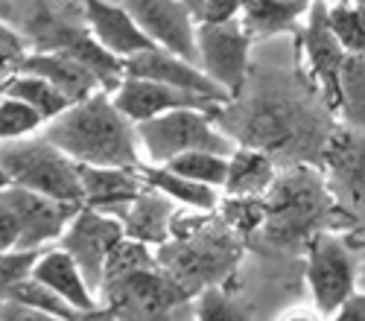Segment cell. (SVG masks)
<instances>
[{
    "instance_id": "cell-1",
    "label": "cell",
    "mask_w": 365,
    "mask_h": 321,
    "mask_svg": "<svg viewBox=\"0 0 365 321\" xmlns=\"http://www.w3.org/2000/svg\"><path fill=\"white\" fill-rule=\"evenodd\" d=\"M304 91L310 88H295L284 73L255 76L249 70L242 94L217 114V123L240 146H252L272 158L289 155L295 164H322L333 135Z\"/></svg>"
},
{
    "instance_id": "cell-2",
    "label": "cell",
    "mask_w": 365,
    "mask_h": 321,
    "mask_svg": "<svg viewBox=\"0 0 365 321\" xmlns=\"http://www.w3.org/2000/svg\"><path fill=\"white\" fill-rule=\"evenodd\" d=\"M44 137L68 158L88 167H140L138 129L120 114L111 94L97 91L82 102H73L65 114L44 126Z\"/></svg>"
},
{
    "instance_id": "cell-3",
    "label": "cell",
    "mask_w": 365,
    "mask_h": 321,
    "mask_svg": "<svg viewBox=\"0 0 365 321\" xmlns=\"http://www.w3.org/2000/svg\"><path fill=\"white\" fill-rule=\"evenodd\" d=\"M266 199V222L260 233L272 246H307L319 231H330L336 222L348 219L339 208L330 184L313 164H295L281 172Z\"/></svg>"
},
{
    "instance_id": "cell-4",
    "label": "cell",
    "mask_w": 365,
    "mask_h": 321,
    "mask_svg": "<svg viewBox=\"0 0 365 321\" xmlns=\"http://www.w3.org/2000/svg\"><path fill=\"white\" fill-rule=\"evenodd\" d=\"M240 251L242 248L237 233L225 225H217L214 219H207L193 233L173 237L170 243H164L155 260L164 272H170L196 298L202 289L220 286L225 275L234 272Z\"/></svg>"
},
{
    "instance_id": "cell-5",
    "label": "cell",
    "mask_w": 365,
    "mask_h": 321,
    "mask_svg": "<svg viewBox=\"0 0 365 321\" xmlns=\"http://www.w3.org/2000/svg\"><path fill=\"white\" fill-rule=\"evenodd\" d=\"M21 36L26 44H33L36 53H65L76 62H82L91 73L100 79V88L106 94H114L120 82L126 79V68L117 56H111L88 26H79L68 18H58L47 4H36L24 15Z\"/></svg>"
},
{
    "instance_id": "cell-6",
    "label": "cell",
    "mask_w": 365,
    "mask_h": 321,
    "mask_svg": "<svg viewBox=\"0 0 365 321\" xmlns=\"http://www.w3.org/2000/svg\"><path fill=\"white\" fill-rule=\"evenodd\" d=\"M100 295L106 298L103 307L111 321H173L175 312L193 298L170 272L158 266V260L106 280Z\"/></svg>"
},
{
    "instance_id": "cell-7",
    "label": "cell",
    "mask_w": 365,
    "mask_h": 321,
    "mask_svg": "<svg viewBox=\"0 0 365 321\" xmlns=\"http://www.w3.org/2000/svg\"><path fill=\"white\" fill-rule=\"evenodd\" d=\"M0 167L9 172L12 187H24L58 201L82 204L79 164L68 158L58 146H53L44 135L0 146Z\"/></svg>"
},
{
    "instance_id": "cell-8",
    "label": "cell",
    "mask_w": 365,
    "mask_h": 321,
    "mask_svg": "<svg viewBox=\"0 0 365 321\" xmlns=\"http://www.w3.org/2000/svg\"><path fill=\"white\" fill-rule=\"evenodd\" d=\"M138 140L149 164H167L185 152H220L231 155L234 140L217 129V117L207 111H170L155 120L138 123Z\"/></svg>"
},
{
    "instance_id": "cell-9",
    "label": "cell",
    "mask_w": 365,
    "mask_h": 321,
    "mask_svg": "<svg viewBox=\"0 0 365 321\" xmlns=\"http://www.w3.org/2000/svg\"><path fill=\"white\" fill-rule=\"evenodd\" d=\"M307 286L313 307L330 318L359 292L356 254L345 237L333 231H319L307 243Z\"/></svg>"
},
{
    "instance_id": "cell-10",
    "label": "cell",
    "mask_w": 365,
    "mask_h": 321,
    "mask_svg": "<svg viewBox=\"0 0 365 321\" xmlns=\"http://www.w3.org/2000/svg\"><path fill=\"white\" fill-rule=\"evenodd\" d=\"M196 47H199V68L214 79L231 100H237L249 82L252 47H255L242 21L199 23Z\"/></svg>"
},
{
    "instance_id": "cell-11",
    "label": "cell",
    "mask_w": 365,
    "mask_h": 321,
    "mask_svg": "<svg viewBox=\"0 0 365 321\" xmlns=\"http://www.w3.org/2000/svg\"><path fill=\"white\" fill-rule=\"evenodd\" d=\"M126 240L123 222L111 214H103L97 208H79V214L73 216V222L68 225V231L62 233V246L85 275V280L91 283V289L100 292L103 289V278H106V266L111 251Z\"/></svg>"
},
{
    "instance_id": "cell-12",
    "label": "cell",
    "mask_w": 365,
    "mask_h": 321,
    "mask_svg": "<svg viewBox=\"0 0 365 321\" xmlns=\"http://www.w3.org/2000/svg\"><path fill=\"white\" fill-rule=\"evenodd\" d=\"M304 65H307V79L316 88V94L324 100V105L339 114V73L345 65V50L336 41L327 21V0H316L310 6L304 26L298 33Z\"/></svg>"
},
{
    "instance_id": "cell-13",
    "label": "cell",
    "mask_w": 365,
    "mask_h": 321,
    "mask_svg": "<svg viewBox=\"0 0 365 321\" xmlns=\"http://www.w3.org/2000/svg\"><path fill=\"white\" fill-rule=\"evenodd\" d=\"M0 201L9 204V211L18 219L21 228V243L18 251H44L50 243L62 240V233L73 222L82 204L71 201H58L24 187H9L0 193Z\"/></svg>"
},
{
    "instance_id": "cell-14",
    "label": "cell",
    "mask_w": 365,
    "mask_h": 321,
    "mask_svg": "<svg viewBox=\"0 0 365 321\" xmlns=\"http://www.w3.org/2000/svg\"><path fill=\"white\" fill-rule=\"evenodd\" d=\"M322 164L330 172V193L336 196L342 214L365 228V132H333Z\"/></svg>"
},
{
    "instance_id": "cell-15",
    "label": "cell",
    "mask_w": 365,
    "mask_h": 321,
    "mask_svg": "<svg viewBox=\"0 0 365 321\" xmlns=\"http://www.w3.org/2000/svg\"><path fill=\"white\" fill-rule=\"evenodd\" d=\"M123 6L155 47L170 50L199 65V47H196L199 23L185 0H123Z\"/></svg>"
},
{
    "instance_id": "cell-16",
    "label": "cell",
    "mask_w": 365,
    "mask_h": 321,
    "mask_svg": "<svg viewBox=\"0 0 365 321\" xmlns=\"http://www.w3.org/2000/svg\"><path fill=\"white\" fill-rule=\"evenodd\" d=\"M114 105L120 108V114H126L129 120L138 126V123H146V120H155L161 114H170V111H207V114H220L225 105L220 102H210L199 94H190V91H181V88H173V85H164V82H152V79H135V76H126L120 82V88L111 94Z\"/></svg>"
},
{
    "instance_id": "cell-17",
    "label": "cell",
    "mask_w": 365,
    "mask_h": 321,
    "mask_svg": "<svg viewBox=\"0 0 365 321\" xmlns=\"http://www.w3.org/2000/svg\"><path fill=\"white\" fill-rule=\"evenodd\" d=\"M123 68H126V76H135V79L164 82V85L181 88V91L199 94V97H205L210 102H220V105L231 102V97L199 65L187 62V58H181V56H175L170 50H161V47H152L146 53H138V56L126 58Z\"/></svg>"
},
{
    "instance_id": "cell-18",
    "label": "cell",
    "mask_w": 365,
    "mask_h": 321,
    "mask_svg": "<svg viewBox=\"0 0 365 321\" xmlns=\"http://www.w3.org/2000/svg\"><path fill=\"white\" fill-rule=\"evenodd\" d=\"M85 9V26L111 56H117L120 62L152 50L146 33L135 23V18L126 12L123 4H108V0H82Z\"/></svg>"
},
{
    "instance_id": "cell-19",
    "label": "cell",
    "mask_w": 365,
    "mask_h": 321,
    "mask_svg": "<svg viewBox=\"0 0 365 321\" xmlns=\"http://www.w3.org/2000/svg\"><path fill=\"white\" fill-rule=\"evenodd\" d=\"M79 181H82V204L97 208L103 214H117L126 204H132L143 193L140 167H88L79 164Z\"/></svg>"
},
{
    "instance_id": "cell-20",
    "label": "cell",
    "mask_w": 365,
    "mask_h": 321,
    "mask_svg": "<svg viewBox=\"0 0 365 321\" xmlns=\"http://www.w3.org/2000/svg\"><path fill=\"white\" fill-rule=\"evenodd\" d=\"M33 278L38 283H44L47 289H53L58 298L68 307H73L76 312H97L103 310V301L97 298V292L91 289V283L85 280L79 263L62 248H44L33 266Z\"/></svg>"
},
{
    "instance_id": "cell-21",
    "label": "cell",
    "mask_w": 365,
    "mask_h": 321,
    "mask_svg": "<svg viewBox=\"0 0 365 321\" xmlns=\"http://www.w3.org/2000/svg\"><path fill=\"white\" fill-rule=\"evenodd\" d=\"M175 201L167 199L164 193L143 187V193L126 204L123 211H117L114 216L123 222L126 240L143 243L149 248H161L164 243L173 240V219H175Z\"/></svg>"
},
{
    "instance_id": "cell-22",
    "label": "cell",
    "mask_w": 365,
    "mask_h": 321,
    "mask_svg": "<svg viewBox=\"0 0 365 321\" xmlns=\"http://www.w3.org/2000/svg\"><path fill=\"white\" fill-rule=\"evenodd\" d=\"M18 73H33L44 82H50L56 91H62L71 102H82L94 97L100 88V79L91 73L82 62L65 56V53H26Z\"/></svg>"
},
{
    "instance_id": "cell-23",
    "label": "cell",
    "mask_w": 365,
    "mask_h": 321,
    "mask_svg": "<svg viewBox=\"0 0 365 321\" xmlns=\"http://www.w3.org/2000/svg\"><path fill=\"white\" fill-rule=\"evenodd\" d=\"M275 179V158L252 146H237L228 155V175L222 190L225 196H266Z\"/></svg>"
},
{
    "instance_id": "cell-24",
    "label": "cell",
    "mask_w": 365,
    "mask_h": 321,
    "mask_svg": "<svg viewBox=\"0 0 365 321\" xmlns=\"http://www.w3.org/2000/svg\"><path fill=\"white\" fill-rule=\"evenodd\" d=\"M140 179H143L146 187L164 193L175 204H185L187 211L214 214L220 208V196H217L214 187L196 184L190 179H181V175H175L173 169H167L161 164H140Z\"/></svg>"
},
{
    "instance_id": "cell-25",
    "label": "cell",
    "mask_w": 365,
    "mask_h": 321,
    "mask_svg": "<svg viewBox=\"0 0 365 321\" xmlns=\"http://www.w3.org/2000/svg\"><path fill=\"white\" fill-rule=\"evenodd\" d=\"M307 18V12L284 6L278 0H246V9H242V26L252 36V41H263L272 36H295L301 33V26Z\"/></svg>"
},
{
    "instance_id": "cell-26",
    "label": "cell",
    "mask_w": 365,
    "mask_h": 321,
    "mask_svg": "<svg viewBox=\"0 0 365 321\" xmlns=\"http://www.w3.org/2000/svg\"><path fill=\"white\" fill-rule=\"evenodd\" d=\"M4 94L26 102L33 111H38L44 117V123L56 120L58 114H65L73 105L62 91H56L50 82H44V79H38L33 73H15V76H9L6 85H4Z\"/></svg>"
},
{
    "instance_id": "cell-27",
    "label": "cell",
    "mask_w": 365,
    "mask_h": 321,
    "mask_svg": "<svg viewBox=\"0 0 365 321\" xmlns=\"http://www.w3.org/2000/svg\"><path fill=\"white\" fill-rule=\"evenodd\" d=\"M339 117L348 129L365 132V53H348L339 73Z\"/></svg>"
},
{
    "instance_id": "cell-28",
    "label": "cell",
    "mask_w": 365,
    "mask_h": 321,
    "mask_svg": "<svg viewBox=\"0 0 365 321\" xmlns=\"http://www.w3.org/2000/svg\"><path fill=\"white\" fill-rule=\"evenodd\" d=\"M167 169H173L181 179H190L196 184H207V187H225V175H228V155L220 152H185L167 164H161Z\"/></svg>"
},
{
    "instance_id": "cell-29",
    "label": "cell",
    "mask_w": 365,
    "mask_h": 321,
    "mask_svg": "<svg viewBox=\"0 0 365 321\" xmlns=\"http://www.w3.org/2000/svg\"><path fill=\"white\" fill-rule=\"evenodd\" d=\"M327 21L345 53H365V9L351 4H327Z\"/></svg>"
},
{
    "instance_id": "cell-30",
    "label": "cell",
    "mask_w": 365,
    "mask_h": 321,
    "mask_svg": "<svg viewBox=\"0 0 365 321\" xmlns=\"http://www.w3.org/2000/svg\"><path fill=\"white\" fill-rule=\"evenodd\" d=\"M196 321H252V307L222 286H207L196 295Z\"/></svg>"
},
{
    "instance_id": "cell-31",
    "label": "cell",
    "mask_w": 365,
    "mask_h": 321,
    "mask_svg": "<svg viewBox=\"0 0 365 321\" xmlns=\"http://www.w3.org/2000/svg\"><path fill=\"white\" fill-rule=\"evenodd\" d=\"M44 117L38 111H33L26 102L15 100V97H0V143H12V140H24L29 135H36L38 129H44Z\"/></svg>"
},
{
    "instance_id": "cell-32",
    "label": "cell",
    "mask_w": 365,
    "mask_h": 321,
    "mask_svg": "<svg viewBox=\"0 0 365 321\" xmlns=\"http://www.w3.org/2000/svg\"><path fill=\"white\" fill-rule=\"evenodd\" d=\"M9 301H21V304H29V307H36V310H44L50 315H58V318H65V321H76L82 312H76L73 307H68L62 298L56 295L53 289H47L44 283H38L33 275H29L24 283L15 286L12 292V298Z\"/></svg>"
},
{
    "instance_id": "cell-33",
    "label": "cell",
    "mask_w": 365,
    "mask_h": 321,
    "mask_svg": "<svg viewBox=\"0 0 365 321\" xmlns=\"http://www.w3.org/2000/svg\"><path fill=\"white\" fill-rule=\"evenodd\" d=\"M41 251H9L0 254V304L12 298L18 283L33 275V266Z\"/></svg>"
},
{
    "instance_id": "cell-34",
    "label": "cell",
    "mask_w": 365,
    "mask_h": 321,
    "mask_svg": "<svg viewBox=\"0 0 365 321\" xmlns=\"http://www.w3.org/2000/svg\"><path fill=\"white\" fill-rule=\"evenodd\" d=\"M24 58H26V38L0 15V79L15 76L24 65Z\"/></svg>"
},
{
    "instance_id": "cell-35",
    "label": "cell",
    "mask_w": 365,
    "mask_h": 321,
    "mask_svg": "<svg viewBox=\"0 0 365 321\" xmlns=\"http://www.w3.org/2000/svg\"><path fill=\"white\" fill-rule=\"evenodd\" d=\"M246 0H202V9L196 15V23H228L240 21Z\"/></svg>"
},
{
    "instance_id": "cell-36",
    "label": "cell",
    "mask_w": 365,
    "mask_h": 321,
    "mask_svg": "<svg viewBox=\"0 0 365 321\" xmlns=\"http://www.w3.org/2000/svg\"><path fill=\"white\" fill-rule=\"evenodd\" d=\"M0 321H65V318L50 315L44 310H36L21 301H4L0 304Z\"/></svg>"
},
{
    "instance_id": "cell-37",
    "label": "cell",
    "mask_w": 365,
    "mask_h": 321,
    "mask_svg": "<svg viewBox=\"0 0 365 321\" xmlns=\"http://www.w3.org/2000/svg\"><path fill=\"white\" fill-rule=\"evenodd\" d=\"M18 243H21L18 219H15V214L9 211V204L0 201V254L18 251Z\"/></svg>"
},
{
    "instance_id": "cell-38",
    "label": "cell",
    "mask_w": 365,
    "mask_h": 321,
    "mask_svg": "<svg viewBox=\"0 0 365 321\" xmlns=\"http://www.w3.org/2000/svg\"><path fill=\"white\" fill-rule=\"evenodd\" d=\"M327 321H365V292H356V295L339 312H333Z\"/></svg>"
},
{
    "instance_id": "cell-39",
    "label": "cell",
    "mask_w": 365,
    "mask_h": 321,
    "mask_svg": "<svg viewBox=\"0 0 365 321\" xmlns=\"http://www.w3.org/2000/svg\"><path fill=\"white\" fill-rule=\"evenodd\" d=\"M278 321H327L316 307H292V310H287Z\"/></svg>"
},
{
    "instance_id": "cell-40",
    "label": "cell",
    "mask_w": 365,
    "mask_h": 321,
    "mask_svg": "<svg viewBox=\"0 0 365 321\" xmlns=\"http://www.w3.org/2000/svg\"><path fill=\"white\" fill-rule=\"evenodd\" d=\"M278 4L292 6V9H301V12H310V6L316 4V0H278Z\"/></svg>"
},
{
    "instance_id": "cell-41",
    "label": "cell",
    "mask_w": 365,
    "mask_h": 321,
    "mask_svg": "<svg viewBox=\"0 0 365 321\" xmlns=\"http://www.w3.org/2000/svg\"><path fill=\"white\" fill-rule=\"evenodd\" d=\"M12 187V179H9V172L4 169V167H0V193H4V190H9Z\"/></svg>"
},
{
    "instance_id": "cell-42",
    "label": "cell",
    "mask_w": 365,
    "mask_h": 321,
    "mask_svg": "<svg viewBox=\"0 0 365 321\" xmlns=\"http://www.w3.org/2000/svg\"><path fill=\"white\" fill-rule=\"evenodd\" d=\"M185 4H187V9L193 12V18L199 15V9H202V0H185Z\"/></svg>"
},
{
    "instance_id": "cell-43",
    "label": "cell",
    "mask_w": 365,
    "mask_h": 321,
    "mask_svg": "<svg viewBox=\"0 0 365 321\" xmlns=\"http://www.w3.org/2000/svg\"><path fill=\"white\" fill-rule=\"evenodd\" d=\"M9 12V0H0V15H6Z\"/></svg>"
},
{
    "instance_id": "cell-44",
    "label": "cell",
    "mask_w": 365,
    "mask_h": 321,
    "mask_svg": "<svg viewBox=\"0 0 365 321\" xmlns=\"http://www.w3.org/2000/svg\"><path fill=\"white\" fill-rule=\"evenodd\" d=\"M359 292H365V269L359 272Z\"/></svg>"
},
{
    "instance_id": "cell-45",
    "label": "cell",
    "mask_w": 365,
    "mask_h": 321,
    "mask_svg": "<svg viewBox=\"0 0 365 321\" xmlns=\"http://www.w3.org/2000/svg\"><path fill=\"white\" fill-rule=\"evenodd\" d=\"M327 4H351V0H327Z\"/></svg>"
},
{
    "instance_id": "cell-46",
    "label": "cell",
    "mask_w": 365,
    "mask_h": 321,
    "mask_svg": "<svg viewBox=\"0 0 365 321\" xmlns=\"http://www.w3.org/2000/svg\"><path fill=\"white\" fill-rule=\"evenodd\" d=\"M4 85H6V79H0V97H4Z\"/></svg>"
},
{
    "instance_id": "cell-47",
    "label": "cell",
    "mask_w": 365,
    "mask_h": 321,
    "mask_svg": "<svg viewBox=\"0 0 365 321\" xmlns=\"http://www.w3.org/2000/svg\"><path fill=\"white\" fill-rule=\"evenodd\" d=\"M356 4H359V6H362V9H365V0H356Z\"/></svg>"
}]
</instances>
